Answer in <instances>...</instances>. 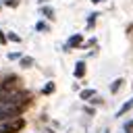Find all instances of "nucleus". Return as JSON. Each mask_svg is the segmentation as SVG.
<instances>
[{"label": "nucleus", "mask_w": 133, "mask_h": 133, "mask_svg": "<svg viewBox=\"0 0 133 133\" xmlns=\"http://www.w3.org/2000/svg\"><path fill=\"white\" fill-rule=\"evenodd\" d=\"M35 29L42 31V33H46V31H50V25H48L46 21H37V23H35Z\"/></svg>", "instance_id": "6e6552de"}, {"label": "nucleus", "mask_w": 133, "mask_h": 133, "mask_svg": "<svg viewBox=\"0 0 133 133\" xmlns=\"http://www.w3.org/2000/svg\"><path fill=\"white\" fill-rule=\"evenodd\" d=\"M46 133H52V131H46Z\"/></svg>", "instance_id": "412c9836"}, {"label": "nucleus", "mask_w": 133, "mask_h": 133, "mask_svg": "<svg viewBox=\"0 0 133 133\" xmlns=\"http://www.w3.org/2000/svg\"><path fill=\"white\" fill-rule=\"evenodd\" d=\"M91 96H96V89H83V91L79 94L81 100H91Z\"/></svg>", "instance_id": "1a4fd4ad"}, {"label": "nucleus", "mask_w": 133, "mask_h": 133, "mask_svg": "<svg viewBox=\"0 0 133 133\" xmlns=\"http://www.w3.org/2000/svg\"><path fill=\"white\" fill-rule=\"evenodd\" d=\"M23 110L21 108H6V110H0V123L2 121H10V118H15L17 114H21Z\"/></svg>", "instance_id": "20e7f679"}, {"label": "nucleus", "mask_w": 133, "mask_h": 133, "mask_svg": "<svg viewBox=\"0 0 133 133\" xmlns=\"http://www.w3.org/2000/svg\"><path fill=\"white\" fill-rule=\"evenodd\" d=\"M6 42H8V37H6V35L0 31V44H6Z\"/></svg>", "instance_id": "6ab92c4d"}, {"label": "nucleus", "mask_w": 133, "mask_h": 133, "mask_svg": "<svg viewBox=\"0 0 133 133\" xmlns=\"http://www.w3.org/2000/svg\"><path fill=\"white\" fill-rule=\"evenodd\" d=\"M81 46H83V35H81V33H75V35H71L69 42L64 44V50L69 52V50H73V48H81Z\"/></svg>", "instance_id": "7ed1b4c3"}, {"label": "nucleus", "mask_w": 133, "mask_h": 133, "mask_svg": "<svg viewBox=\"0 0 133 133\" xmlns=\"http://www.w3.org/2000/svg\"><path fill=\"white\" fill-rule=\"evenodd\" d=\"M21 58H23V56L17 54V52H10V54H8V60H21Z\"/></svg>", "instance_id": "a211bd4d"}, {"label": "nucleus", "mask_w": 133, "mask_h": 133, "mask_svg": "<svg viewBox=\"0 0 133 133\" xmlns=\"http://www.w3.org/2000/svg\"><path fill=\"white\" fill-rule=\"evenodd\" d=\"M6 37H8L10 42H21V37H19L17 33H10V31H8V35H6Z\"/></svg>", "instance_id": "f3484780"}, {"label": "nucleus", "mask_w": 133, "mask_h": 133, "mask_svg": "<svg viewBox=\"0 0 133 133\" xmlns=\"http://www.w3.org/2000/svg\"><path fill=\"white\" fill-rule=\"evenodd\" d=\"M42 91H44V94H46V96H50V94H52V91H54V83H52V81H48V83H46V85H44V89H42Z\"/></svg>", "instance_id": "f8f14e48"}, {"label": "nucleus", "mask_w": 133, "mask_h": 133, "mask_svg": "<svg viewBox=\"0 0 133 133\" xmlns=\"http://www.w3.org/2000/svg\"><path fill=\"white\" fill-rule=\"evenodd\" d=\"M73 73H75V77H79V79H81V77L85 75V62H83V60H79V62L75 64V71H73Z\"/></svg>", "instance_id": "423d86ee"}, {"label": "nucleus", "mask_w": 133, "mask_h": 133, "mask_svg": "<svg viewBox=\"0 0 133 133\" xmlns=\"http://www.w3.org/2000/svg\"><path fill=\"white\" fill-rule=\"evenodd\" d=\"M131 108H133V98H129V100L118 108V112H116L114 116H116V118H121V116H123V114H127V110H131Z\"/></svg>", "instance_id": "39448f33"}, {"label": "nucleus", "mask_w": 133, "mask_h": 133, "mask_svg": "<svg viewBox=\"0 0 133 133\" xmlns=\"http://www.w3.org/2000/svg\"><path fill=\"white\" fill-rule=\"evenodd\" d=\"M96 44H98V39H96V37H91V39L83 42V46H81V48H91V46H96Z\"/></svg>", "instance_id": "ddd939ff"}, {"label": "nucleus", "mask_w": 133, "mask_h": 133, "mask_svg": "<svg viewBox=\"0 0 133 133\" xmlns=\"http://www.w3.org/2000/svg\"><path fill=\"white\" fill-rule=\"evenodd\" d=\"M42 15L46 17V19H50V21H54V10H52V6H42Z\"/></svg>", "instance_id": "0eeeda50"}, {"label": "nucleus", "mask_w": 133, "mask_h": 133, "mask_svg": "<svg viewBox=\"0 0 133 133\" xmlns=\"http://www.w3.org/2000/svg\"><path fill=\"white\" fill-rule=\"evenodd\" d=\"M123 81H125V79H116V81H114V83L110 85V91H112V94H116V91L121 89V85H123Z\"/></svg>", "instance_id": "9b49d317"}, {"label": "nucleus", "mask_w": 133, "mask_h": 133, "mask_svg": "<svg viewBox=\"0 0 133 133\" xmlns=\"http://www.w3.org/2000/svg\"><path fill=\"white\" fill-rule=\"evenodd\" d=\"M19 83H21V77L10 75V77H6V79L0 83V91H15V89L19 87Z\"/></svg>", "instance_id": "f257e3e1"}, {"label": "nucleus", "mask_w": 133, "mask_h": 133, "mask_svg": "<svg viewBox=\"0 0 133 133\" xmlns=\"http://www.w3.org/2000/svg\"><path fill=\"white\" fill-rule=\"evenodd\" d=\"M131 129H133V121H127V123L123 125V131H125V133H131Z\"/></svg>", "instance_id": "2eb2a0df"}, {"label": "nucleus", "mask_w": 133, "mask_h": 133, "mask_svg": "<svg viewBox=\"0 0 133 133\" xmlns=\"http://www.w3.org/2000/svg\"><path fill=\"white\" fill-rule=\"evenodd\" d=\"M6 131L8 133H17V131H21L23 127H25V121L21 118V116H15V118H10V121H6Z\"/></svg>", "instance_id": "f03ea898"}, {"label": "nucleus", "mask_w": 133, "mask_h": 133, "mask_svg": "<svg viewBox=\"0 0 133 133\" xmlns=\"http://www.w3.org/2000/svg\"><path fill=\"white\" fill-rule=\"evenodd\" d=\"M21 66H23V69L33 66V58H31V56H23V58H21Z\"/></svg>", "instance_id": "9d476101"}, {"label": "nucleus", "mask_w": 133, "mask_h": 133, "mask_svg": "<svg viewBox=\"0 0 133 133\" xmlns=\"http://www.w3.org/2000/svg\"><path fill=\"white\" fill-rule=\"evenodd\" d=\"M96 19H98V12H94V15H91V17L87 19V27H91V25L96 23Z\"/></svg>", "instance_id": "dca6fc26"}, {"label": "nucleus", "mask_w": 133, "mask_h": 133, "mask_svg": "<svg viewBox=\"0 0 133 133\" xmlns=\"http://www.w3.org/2000/svg\"><path fill=\"white\" fill-rule=\"evenodd\" d=\"M91 2H94V4H98V2H104V0H91Z\"/></svg>", "instance_id": "aec40b11"}, {"label": "nucleus", "mask_w": 133, "mask_h": 133, "mask_svg": "<svg viewBox=\"0 0 133 133\" xmlns=\"http://www.w3.org/2000/svg\"><path fill=\"white\" fill-rule=\"evenodd\" d=\"M2 4H4V6H10V8H15V6H19V0H2Z\"/></svg>", "instance_id": "4468645a"}]
</instances>
